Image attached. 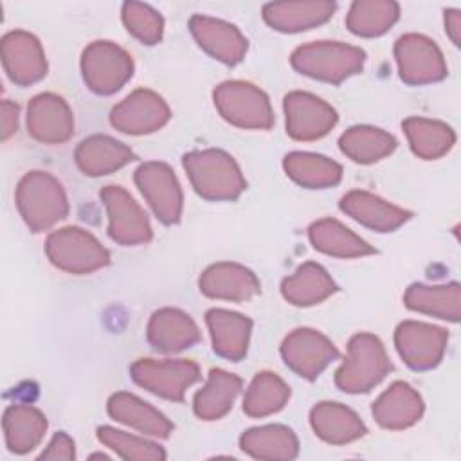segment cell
Returning a JSON list of instances; mask_svg holds the SVG:
<instances>
[{
  "mask_svg": "<svg viewBox=\"0 0 461 461\" xmlns=\"http://www.w3.org/2000/svg\"><path fill=\"white\" fill-rule=\"evenodd\" d=\"M310 425L317 438L330 445H346L367 434L360 416L337 402H319L310 411Z\"/></svg>",
  "mask_w": 461,
  "mask_h": 461,
  "instance_id": "26",
  "label": "cell"
},
{
  "mask_svg": "<svg viewBox=\"0 0 461 461\" xmlns=\"http://www.w3.org/2000/svg\"><path fill=\"white\" fill-rule=\"evenodd\" d=\"M412 153L423 160H436L447 155L456 144L454 130L436 119L409 117L402 122Z\"/></svg>",
  "mask_w": 461,
  "mask_h": 461,
  "instance_id": "35",
  "label": "cell"
},
{
  "mask_svg": "<svg viewBox=\"0 0 461 461\" xmlns=\"http://www.w3.org/2000/svg\"><path fill=\"white\" fill-rule=\"evenodd\" d=\"M339 290L328 270L319 263L306 261L281 281L283 297L294 306H313Z\"/></svg>",
  "mask_w": 461,
  "mask_h": 461,
  "instance_id": "30",
  "label": "cell"
},
{
  "mask_svg": "<svg viewBox=\"0 0 461 461\" xmlns=\"http://www.w3.org/2000/svg\"><path fill=\"white\" fill-rule=\"evenodd\" d=\"M29 135L41 144H63L74 133V115L67 101L52 92L34 95L27 104Z\"/></svg>",
  "mask_w": 461,
  "mask_h": 461,
  "instance_id": "17",
  "label": "cell"
},
{
  "mask_svg": "<svg viewBox=\"0 0 461 461\" xmlns=\"http://www.w3.org/2000/svg\"><path fill=\"white\" fill-rule=\"evenodd\" d=\"M286 133L294 140H317L331 131L339 115L331 104L310 92H290L283 99Z\"/></svg>",
  "mask_w": 461,
  "mask_h": 461,
  "instance_id": "14",
  "label": "cell"
},
{
  "mask_svg": "<svg viewBox=\"0 0 461 461\" xmlns=\"http://www.w3.org/2000/svg\"><path fill=\"white\" fill-rule=\"evenodd\" d=\"M391 369L382 340L373 333H357L349 339L348 355L335 371V385L349 394L369 393Z\"/></svg>",
  "mask_w": 461,
  "mask_h": 461,
  "instance_id": "4",
  "label": "cell"
},
{
  "mask_svg": "<svg viewBox=\"0 0 461 461\" xmlns=\"http://www.w3.org/2000/svg\"><path fill=\"white\" fill-rule=\"evenodd\" d=\"M131 56L113 41L97 40L81 54V76L88 90L110 95L121 90L133 76Z\"/></svg>",
  "mask_w": 461,
  "mask_h": 461,
  "instance_id": "7",
  "label": "cell"
},
{
  "mask_svg": "<svg viewBox=\"0 0 461 461\" xmlns=\"http://www.w3.org/2000/svg\"><path fill=\"white\" fill-rule=\"evenodd\" d=\"M398 16L400 5L393 0H357L348 11L346 27L355 36L376 38L385 34Z\"/></svg>",
  "mask_w": 461,
  "mask_h": 461,
  "instance_id": "37",
  "label": "cell"
},
{
  "mask_svg": "<svg viewBox=\"0 0 461 461\" xmlns=\"http://www.w3.org/2000/svg\"><path fill=\"white\" fill-rule=\"evenodd\" d=\"M241 378L225 369H211L202 389L193 398V411L200 420L214 421L223 418L241 391Z\"/></svg>",
  "mask_w": 461,
  "mask_h": 461,
  "instance_id": "29",
  "label": "cell"
},
{
  "mask_svg": "<svg viewBox=\"0 0 461 461\" xmlns=\"http://www.w3.org/2000/svg\"><path fill=\"white\" fill-rule=\"evenodd\" d=\"M18 130V104L4 99L2 101V140H7Z\"/></svg>",
  "mask_w": 461,
  "mask_h": 461,
  "instance_id": "42",
  "label": "cell"
},
{
  "mask_svg": "<svg viewBox=\"0 0 461 461\" xmlns=\"http://www.w3.org/2000/svg\"><path fill=\"white\" fill-rule=\"evenodd\" d=\"M288 178L306 189L333 187L342 178V166L324 155L310 151H292L283 158Z\"/></svg>",
  "mask_w": 461,
  "mask_h": 461,
  "instance_id": "34",
  "label": "cell"
},
{
  "mask_svg": "<svg viewBox=\"0 0 461 461\" xmlns=\"http://www.w3.org/2000/svg\"><path fill=\"white\" fill-rule=\"evenodd\" d=\"M200 292L211 299H223V301H249L261 292V283L256 274L232 261H220L209 265L200 279H198Z\"/></svg>",
  "mask_w": 461,
  "mask_h": 461,
  "instance_id": "19",
  "label": "cell"
},
{
  "mask_svg": "<svg viewBox=\"0 0 461 461\" xmlns=\"http://www.w3.org/2000/svg\"><path fill=\"white\" fill-rule=\"evenodd\" d=\"M281 357L295 375L306 380H315L340 357V353L321 331L313 328H297L285 337Z\"/></svg>",
  "mask_w": 461,
  "mask_h": 461,
  "instance_id": "13",
  "label": "cell"
},
{
  "mask_svg": "<svg viewBox=\"0 0 461 461\" xmlns=\"http://www.w3.org/2000/svg\"><path fill=\"white\" fill-rule=\"evenodd\" d=\"M394 59L398 76L403 83L420 86L438 83L447 77V63L443 52L434 40L409 32L396 40Z\"/></svg>",
  "mask_w": 461,
  "mask_h": 461,
  "instance_id": "9",
  "label": "cell"
},
{
  "mask_svg": "<svg viewBox=\"0 0 461 461\" xmlns=\"http://www.w3.org/2000/svg\"><path fill=\"white\" fill-rule=\"evenodd\" d=\"M445 32L452 40L454 45H459V36H461V11L459 9L445 11Z\"/></svg>",
  "mask_w": 461,
  "mask_h": 461,
  "instance_id": "43",
  "label": "cell"
},
{
  "mask_svg": "<svg viewBox=\"0 0 461 461\" xmlns=\"http://www.w3.org/2000/svg\"><path fill=\"white\" fill-rule=\"evenodd\" d=\"M423 398L407 382H393L373 403L375 421L387 430H403L412 427L423 416Z\"/></svg>",
  "mask_w": 461,
  "mask_h": 461,
  "instance_id": "21",
  "label": "cell"
},
{
  "mask_svg": "<svg viewBox=\"0 0 461 461\" xmlns=\"http://www.w3.org/2000/svg\"><path fill=\"white\" fill-rule=\"evenodd\" d=\"M290 398L288 384L272 371L258 373L243 398V412L250 418H265L279 412Z\"/></svg>",
  "mask_w": 461,
  "mask_h": 461,
  "instance_id": "38",
  "label": "cell"
},
{
  "mask_svg": "<svg viewBox=\"0 0 461 461\" xmlns=\"http://www.w3.org/2000/svg\"><path fill=\"white\" fill-rule=\"evenodd\" d=\"M40 459H63V461H70L76 459V447H74V439L65 434V432H58L52 436V439L49 441V445L45 447V450L40 454Z\"/></svg>",
  "mask_w": 461,
  "mask_h": 461,
  "instance_id": "41",
  "label": "cell"
},
{
  "mask_svg": "<svg viewBox=\"0 0 461 461\" xmlns=\"http://www.w3.org/2000/svg\"><path fill=\"white\" fill-rule=\"evenodd\" d=\"M97 439L122 459H135V461L166 459V452L158 443L140 436L128 434L124 430H119L108 425H103L97 429Z\"/></svg>",
  "mask_w": 461,
  "mask_h": 461,
  "instance_id": "39",
  "label": "cell"
},
{
  "mask_svg": "<svg viewBox=\"0 0 461 461\" xmlns=\"http://www.w3.org/2000/svg\"><path fill=\"white\" fill-rule=\"evenodd\" d=\"M290 63L303 76L340 85L362 72L366 52L342 41H312L297 47L290 56Z\"/></svg>",
  "mask_w": 461,
  "mask_h": 461,
  "instance_id": "3",
  "label": "cell"
},
{
  "mask_svg": "<svg viewBox=\"0 0 461 461\" xmlns=\"http://www.w3.org/2000/svg\"><path fill=\"white\" fill-rule=\"evenodd\" d=\"M76 164L86 176L110 175L137 158L124 142L108 135H90L74 151Z\"/></svg>",
  "mask_w": 461,
  "mask_h": 461,
  "instance_id": "25",
  "label": "cell"
},
{
  "mask_svg": "<svg viewBox=\"0 0 461 461\" xmlns=\"http://www.w3.org/2000/svg\"><path fill=\"white\" fill-rule=\"evenodd\" d=\"M218 113L243 130H270L274 110L268 95L249 81H223L212 92Z\"/></svg>",
  "mask_w": 461,
  "mask_h": 461,
  "instance_id": "6",
  "label": "cell"
},
{
  "mask_svg": "<svg viewBox=\"0 0 461 461\" xmlns=\"http://www.w3.org/2000/svg\"><path fill=\"white\" fill-rule=\"evenodd\" d=\"M106 411L115 421L124 423L151 438L166 439L175 429V425L158 409L131 393L121 391L112 394L108 398Z\"/></svg>",
  "mask_w": 461,
  "mask_h": 461,
  "instance_id": "27",
  "label": "cell"
},
{
  "mask_svg": "<svg viewBox=\"0 0 461 461\" xmlns=\"http://www.w3.org/2000/svg\"><path fill=\"white\" fill-rule=\"evenodd\" d=\"M2 427L7 448L14 454H27L41 443L47 432V418L32 405L14 403L5 409Z\"/></svg>",
  "mask_w": 461,
  "mask_h": 461,
  "instance_id": "33",
  "label": "cell"
},
{
  "mask_svg": "<svg viewBox=\"0 0 461 461\" xmlns=\"http://www.w3.org/2000/svg\"><path fill=\"white\" fill-rule=\"evenodd\" d=\"M396 139L376 126H351L348 128L340 139V151L357 164H373L396 149Z\"/></svg>",
  "mask_w": 461,
  "mask_h": 461,
  "instance_id": "36",
  "label": "cell"
},
{
  "mask_svg": "<svg viewBox=\"0 0 461 461\" xmlns=\"http://www.w3.org/2000/svg\"><path fill=\"white\" fill-rule=\"evenodd\" d=\"M108 216V236L119 245L133 247L151 241L153 230L144 209L121 185H104L99 193Z\"/></svg>",
  "mask_w": 461,
  "mask_h": 461,
  "instance_id": "11",
  "label": "cell"
},
{
  "mask_svg": "<svg viewBox=\"0 0 461 461\" xmlns=\"http://www.w3.org/2000/svg\"><path fill=\"white\" fill-rule=\"evenodd\" d=\"M2 65L7 77L18 86H29L47 76V58L40 40L22 29L2 36Z\"/></svg>",
  "mask_w": 461,
  "mask_h": 461,
  "instance_id": "16",
  "label": "cell"
},
{
  "mask_svg": "<svg viewBox=\"0 0 461 461\" xmlns=\"http://www.w3.org/2000/svg\"><path fill=\"white\" fill-rule=\"evenodd\" d=\"M130 376L139 387L171 402H184L187 387L202 378L198 364L185 358H139L131 364Z\"/></svg>",
  "mask_w": 461,
  "mask_h": 461,
  "instance_id": "8",
  "label": "cell"
},
{
  "mask_svg": "<svg viewBox=\"0 0 461 461\" xmlns=\"http://www.w3.org/2000/svg\"><path fill=\"white\" fill-rule=\"evenodd\" d=\"M200 328L185 312L178 308L157 310L146 328L149 346L162 353H176L194 346L200 340Z\"/></svg>",
  "mask_w": 461,
  "mask_h": 461,
  "instance_id": "22",
  "label": "cell"
},
{
  "mask_svg": "<svg viewBox=\"0 0 461 461\" xmlns=\"http://www.w3.org/2000/svg\"><path fill=\"white\" fill-rule=\"evenodd\" d=\"M447 330L420 322L403 321L394 331V346L400 358L414 371L434 369L447 351Z\"/></svg>",
  "mask_w": 461,
  "mask_h": 461,
  "instance_id": "12",
  "label": "cell"
},
{
  "mask_svg": "<svg viewBox=\"0 0 461 461\" xmlns=\"http://www.w3.org/2000/svg\"><path fill=\"white\" fill-rule=\"evenodd\" d=\"M212 349L218 357L240 362L249 351L252 319L225 308H211L205 313Z\"/></svg>",
  "mask_w": 461,
  "mask_h": 461,
  "instance_id": "23",
  "label": "cell"
},
{
  "mask_svg": "<svg viewBox=\"0 0 461 461\" xmlns=\"http://www.w3.org/2000/svg\"><path fill=\"white\" fill-rule=\"evenodd\" d=\"M182 166L198 196L211 202L236 200L247 182L236 160L223 149H194L182 157Z\"/></svg>",
  "mask_w": 461,
  "mask_h": 461,
  "instance_id": "1",
  "label": "cell"
},
{
  "mask_svg": "<svg viewBox=\"0 0 461 461\" xmlns=\"http://www.w3.org/2000/svg\"><path fill=\"white\" fill-rule=\"evenodd\" d=\"M189 31L200 49L225 65H238L247 54V38L236 25L225 20L193 14L189 20Z\"/></svg>",
  "mask_w": 461,
  "mask_h": 461,
  "instance_id": "18",
  "label": "cell"
},
{
  "mask_svg": "<svg viewBox=\"0 0 461 461\" xmlns=\"http://www.w3.org/2000/svg\"><path fill=\"white\" fill-rule=\"evenodd\" d=\"M171 117L167 103L153 90L137 88L110 112V124L128 135H146L160 130Z\"/></svg>",
  "mask_w": 461,
  "mask_h": 461,
  "instance_id": "15",
  "label": "cell"
},
{
  "mask_svg": "<svg viewBox=\"0 0 461 461\" xmlns=\"http://www.w3.org/2000/svg\"><path fill=\"white\" fill-rule=\"evenodd\" d=\"M337 9L335 2H270L263 5V20L279 32H301L326 23Z\"/></svg>",
  "mask_w": 461,
  "mask_h": 461,
  "instance_id": "24",
  "label": "cell"
},
{
  "mask_svg": "<svg viewBox=\"0 0 461 461\" xmlns=\"http://www.w3.org/2000/svg\"><path fill=\"white\" fill-rule=\"evenodd\" d=\"M49 261L68 274L83 276L110 265V252L88 230L70 225L52 230L45 241Z\"/></svg>",
  "mask_w": 461,
  "mask_h": 461,
  "instance_id": "5",
  "label": "cell"
},
{
  "mask_svg": "<svg viewBox=\"0 0 461 461\" xmlns=\"http://www.w3.org/2000/svg\"><path fill=\"white\" fill-rule=\"evenodd\" d=\"M133 180L164 225H175L180 221L184 209V194L175 171L158 160H149L135 169Z\"/></svg>",
  "mask_w": 461,
  "mask_h": 461,
  "instance_id": "10",
  "label": "cell"
},
{
  "mask_svg": "<svg viewBox=\"0 0 461 461\" xmlns=\"http://www.w3.org/2000/svg\"><path fill=\"white\" fill-rule=\"evenodd\" d=\"M240 448L254 459L290 461L299 454V439L286 425H263L245 430Z\"/></svg>",
  "mask_w": 461,
  "mask_h": 461,
  "instance_id": "31",
  "label": "cell"
},
{
  "mask_svg": "<svg viewBox=\"0 0 461 461\" xmlns=\"http://www.w3.org/2000/svg\"><path fill=\"white\" fill-rule=\"evenodd\" d=\"M308 238L315 250L333 258H364L376 249L335 218H321L308 227Z\"/></svg>",
  "mask_w": 461,
  "mask_h": 461,
  "instance_id": "28",
  "label": "cell"
},
{
  "mask_svg": "<svg viewBox=\"0 0 461 461\" xmlns=\"http://www.w3.org/2000/svg\"><path fill=\"white\" fill-rule=\"evenodd\" d=\"M403 303L412 312L457 322L461 315V286L459 283H447V285L414 283L405 290Z\"/></svg>",
  "mask_w": 461,
  "mask_h": 461,
  "instance_id": "32",
  "label": "cell"
},
{
  "mask_svg": "<svg viewBox=\"0 0 461 461\" xmlns=\"http://www.w3.org/2000/svg\"><path fill=\"white\" fill-rule=\"evenodd\" d=\"M121 18L126 31L144 45H157L164 34V18L151 5L142 2H124Z\"/></svg>",
  "mask_w": 461,
  "mask_h": 461,
  "instance_id": "40",
  "label": "cell"
},
{
  "mask_svg": "<svg viewBox=\"0 0 461 461\" xmlns=\"http://www.w3.org/2000/svg\"><path fill=\"white\" fill-rule=\"evenodd\" d=\"M339 207L349 218L376 232H393L412 218L411 211L362 189L346 193L340 198Z\"/></svg>",
  "mask_w": 461,
  "mask_h": 461,
  "instance_id": "20",
  "label": "cell"
},
{
  "mask_svg": "<svg viewBox=\"0 0 461 461\" xmlns=\"http://www.w3.org/2000/svg\"><path fill=\"white\" fill-rule=\"evenodd\" d=\"M16 209L32 232H43L68 214V200L61 182L47 171L25 173L14 193Z\"/></svg>",
  "mask_w": 461,
  "mask_h": 461,
  "instance_id": "2",
  "label": "cell"
}]
</instances>
